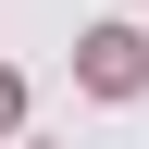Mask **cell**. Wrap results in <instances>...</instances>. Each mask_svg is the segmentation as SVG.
Wrapping results in <instances>:
<instances>
[{
  "mask_svg": "<svg viewBox=\"0 0 149 149\" xmlns=\"http://www.w3.org/2000/svg\"><path fill=\"white\" fill-rule=\"evenodd\" d=\"M137 37H124V25H100V37H87V87H100V100H124V87H137Z\"/></svg>",
  "mask_w": 149,
  "mask_h": 149,
  "instance_id": "obj_1",
  "label": "cell"
},
{
  "mask_svg": "<svg viewBox=\"0 0 149 149\" xmlns=\"http://www.w3.org/2000/svg\"><path fill=\"white\" fill-rule=\"evenodd\" d=\"M13 112H25V100H13V74H0V124H13Z\"/></svg>",
  "mask_w": 149,
  "mask_h": 149,
  "instance_id": "obj_2",
  "label": "cell"
}]
</instances>
